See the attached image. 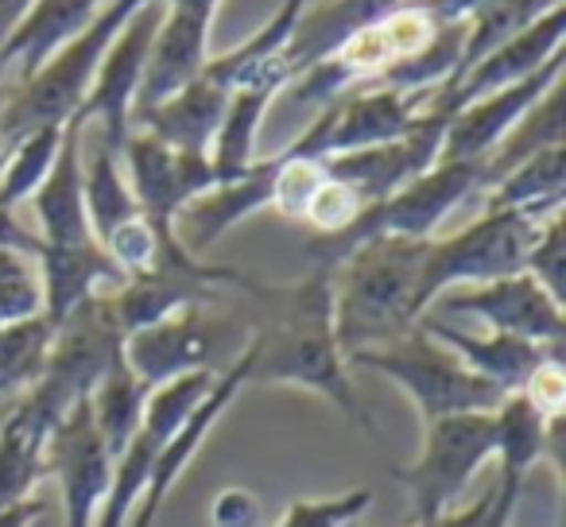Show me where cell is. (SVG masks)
I'll list each match as a JSON object with an SVG mask.
<instances>
[{
    "mask_svg": "<svg viewBox=\"0 0 566 527\" xmlns=\"http://www.w3.org/2000/svg\"><path fill=\"white\" fill-rule=\"evenodd\" d=\"M493 411L447 415L423 423V446L411 465H392L411 504V524H431L458 508L465 488L493 462Z\"/></svg>",
    "mask_w": 566,
    "mask_h": 527,
    "instance_id": "obj_4",
    "label": "cell"
},
{
    "mask_svg": "<svg viewBox=\"0 0 566 527\" xmlns=\"http://www.w3.org/2000/svg\"><path fill=\"white\" fill-rule=\"evenodd\" d=\"M237 268L226 264H206L202 256L187 249L179 236H167L159 244V256L148 272L140 276H128L117 292L109 295L113 310H117V323L125 334L151 326L159 318L175 315V310L187 307H213V303H226V292L233 287Z\"/></svg>",
    "mask_w": 566,
    "mask_h": 527,
    "instance_id": "obj_7",
    "label": "cell"
},
{
    "mask_svg": "<svg viewBox=\"0 0 566 527\" xmlns=\"http://www.w3.org/2000/svg\"><path fill=\"white\" fill-rule=\"evenodd\" d=\"M535 229H539V221L524 218V213L485 210L473 225L458 229V233L431 236L423 252V276H419L423 315L442 292L493 284V280L524 272Z\"/></svg>",
    "mask_w": 566,
    "mask_h": 527,
    "instance_id": "obj_5",
    "label": "cell"
},
{
    "mask_svg": "<svg viewBox=\"0 0 566 527\" xmlns=\"http://www.w3.org/2000/svg\"><path fill=\"white\" fill-rule=\"evenodd\" d=\"M229 295L241 299L237 315L244 323L249 388H303L361 426L373 442L385 439L357 396L338 346L331 268H311L295 284H268L237 272Z\"/></svg>",
    "mask_w": 566,
    "mask_h": 527,
    "instance_id": "obj_1",
    "label": "cell"
},
{
    "mask_svg": "<svg viewBox=\"0 0 566 527\" xmlns=\"http://www.w3.org/2000/svg\"><path fill=\"white\" fill-rule=\"evenodd\" d=\"M82 144H86V125L78 117L66 120L63 144H59L55 167L48 179L40 182L28 202L35 210V233L48 249H78V244H94V229L86 218V202H82Z\"/></svg>",
    "mask_w": 566,
    "mask_h": 527,
    "instance_id": "obj_18",
    "label": "cell"
},
{
    "mask_svg": "<svg viewBox=\"0 0 566 527\" xmlns=\"http://www.w3.org/2000/svg\"><path fill=\"white\" fill-rule=\"evenodd\" d=\"M563 35H566V0L543 12L539 20H532V24H527L524 32L512 35L509 43L489 51L481 63H473L470 71L458 74L454 82H447L431 102L450 113H458L462 105L478 102V97L496 94V89L532 78V74H539L551 59L563 55Z\"/></svg>",
    "mask_w": 566,
    "mask_h": 527,
    "instance_id": "obj_14",
    "label": "cell"
},
{
    "mask_svg": "<svg viewBox=\"0 0 566 527\" xmlns=\"http://www.w3.org/2000/svg\"><path fill=\"white\" fill-rule=\"evenodd\" d=\"M493 462L501 465L496 477L509 485H524L535 462H551L555 470L563 465V419H547L524 392H509L493 408Z\"/></svg>",
    "mask_w": 566,
    "mask_h": 527,
    "instance_id": "obj_21",
    "label": "cell"
},
{
    "mask_svg": "<svg viewBox=\"0 0 566 527\" xmlns=\"http://www.w3.org/2000/svg\"><path fill=\"white\" fill-rule=\"evenodd\" d=\"M229 94L221 82H213L210 74H198L195 82L179 89V94L164 97L159 105L133 113L136 133L156 136L159 144L175 151H187V156H210V144L218 136V125L226 117Z\"/></svg>",
    "mask_w": 566,
    "mask_h": 527,
    "instance_id": "obj_19",
    "label": "cell"
},
{
    "mask_svg": "<svg viewBox=\"0 0 566 527\" xmlns=\"http://www.w3.org/2000/svg\"><path fill=\"white\" fill-rule=\"evenodd\" d=\"M51 431L55 426L35 419L20 400L12 403L9 415L0 419V508L35 496L40 481L48 477L43 446H48Z\"/></svg>",
    "mask_w": 566,
    "mask_h": 527,
    "instance_id": "obj_24",
    "label": "cell"
},
{
    "mask_svg": "<svg viewBox=\"0 0 566 527\" xmlns=\"http://www.w3.org/2000/svg\"><path fill=\"white\" fill-rule=\"evenodd\" d=\"M524 272L543 287L547 295H555L563 303V276H566V218L563 210L547 213L539 221L532 236V249H527Z\"/></svg>",
    "mask_w": 566,
    "mask_h": 527,
    "instance_id": "obj_32",
    "label": "cell"
},
{
    "mask_svg": "<svg viewBox=\"0 0 566 527\" xmlns=\"http://www.w3.org/2000/svg\"><path fill=\"white\" fill-rule=\"evenodd\" d=\"M419 326L439 346H447L465 369H473L481 380L501 388L504 396L520 392L527 377L539 369V361H547L551 354H563V346H535V341L512 338V334H470L442 323V318H419Z\"/></svg>",
    "mask_w": 566,
    "mask_h": 527,
    "instance_id": "obj_20",
    "label": "cell"
},
{
    "mask_svg": "<svg viewBox=\"0 0 566 527\" xmlns=\"http://www.w3.org/2000/svg\"><path fill=\"white\" fill-rule=\"evenodd\" d=\"M292 86V74L283 59H272L260 71H252L244 82H237L229 94L226 117L218 125V136L210 144V167L218 182H233L256 164V136L264 125V113L283 89Z\"/></svg>",
    "mask_w": 566,
    "mask_h": 527,
    "instance_id": "obj_17",
    "label": "cell"
},
{
    "mask_svg": "<svg viewBox=\"0 0 566 527\" xmlns=\"http://www.w3.org/2000/svg\"><path fill=\"white\" fill-rule=\"evenodd\" d=\"M40 280H43V315L63 323L78 303L94 295H109L125 284V272L109 260L102 244H78V249H40Z\"/></svg>",
    "mask_w": 566,
    "mask_h": 527,
    "instance_id": "obj_22",
    "label": "cell"
},
{
    "mask_svg": "<svg viewBox=\"0 0 566 527\" xmlns=\"http://www.w3.org/2000/svg\"><path fill=\"white\" fill-rule=\"evenodd\" d=\"M563 66H566V55H558V59H551L539 74H532V78L462 105V109L450 117L439 159H450V164H478V159H485L489 151L504 140V133H509L555 82H563Z\"/></svg>",
    "mask_w": 566,
    "mask_h": 527,
    "instance_id": "obj_16",
    "label": "cell"
},
{
    "mask_svg": "<svg viewBox=\"0 0 566 527\" xmlns=\"http://www.w3.org/2000/svg\"><path fill=\"white\" fill-rule=\"evenodd\" d=\"M63 128L66 125L40 128V133H28L9 144V151H4V171H0V210H17L20 202H28V198L40 190V182L48 179V171L55 167Z\"/></svg>",
    "mask_w": 566,
    "mask_h": 527,
    "instance_id": "obj_29",
    "label": "cell"
},
{
    "mask_svg": "<svg viewBox=\"0 0 566 527\" xmlns=\"http://www.w3.org/2000/svg\"><path fill=\"white\" fill-rule=\"evenodd\" d=\"M55 323L48 315L0 326V400H24L48 372Z\"/></svg>",
    "mask_w": 566,
    "mask_h": 527,
    "instance_id": "obj_27",
    "label": "cell"
},
{
    "mask_svg": "<svg viewBox=\"0 0 566 527\" xmlns=\"http://www.w3.org/2000/svg\"><path fill=\"white\" fill-rule=\"evenodd\" d=\"M159 17H164V4L151 0L120 28V35L113 40V48L105 51L102 66L94 74V86H90L86 102L74 117L86 128H94L97 140H105L113 151H120V144L133 133V109L136 94H140L144 66H148V51L156 40Z\"/></svg>",
    "mask_w": 566,
    "mask_h": 527,
    "instance_id": "obj_8",
    "label": "cell"
},
{
    "mask_svg": "<svg viewBox=\"0 0 566 527\" xmlns=\"http://www.w3.org/2000/svg\"><path fill=\"white\" fill-rule=\"evenodd\" d=\"M535 408L547 419H563L566 408V369H563V354H551L547 361H539V369L527 377V384L520 388Z\"/></svg>",
    "mask_w": 566,
    "mask_h": 527,
    "instance_id": "obj_33",
    "label": "cell"
},
{
    "mask_svg": "<svg viewBox=\"0 0 566 527\" xmlns=\"http://www.w3.org/2000/svg\"><path fill=\"white\" fill-rule=\"evenodd\" d=\"M427 241L408 236H369L331 268L334 330L349 357L388 346L416 330L423 318L419 276H423Z\"/></svg>",
    "mask_w": 566,
    "mask_h": 527,
    "instance_id": "obj_2",
    "label": "cell"
},
{
    "mask_svg": "<svg viewBox=\"0 0 566 527\" xmlns=\"http://www.w3.org/2000/svg\"><path fill=\"white\" fill-rule=\"evenodd\" d=\"M210 524L213 527H260L264 524V504L252 488L229 485L213 493L210 500Z\"/></svg>",
    "mask_w": 566,
    "mask_h": 527,
    "instance_id": "obj_34",
    "label": "cell"
},
{
    "mask_svg": "<svg viewBox=\"0 0 566 527\" xmlns=\"http://www.w3.org/2000/svg\"><path fill=\"white\" fill-rule=\"evenodd\" d=\"M43 315V280L32 252L0 249V326Z\"/></svg>",
    "mask_w": 566,
    "mask_h": 527,
    "instance_id": "obj_30",
    "label": "cell"
},
{
    "mask_svg": "<svg viewBox=\"0 0 566 527\" xmlns=\"http://www.w3.org/2000/svg\"><path fill=\"white\" fill-rule=\"evenodd\" d=\"M349 369L380 372L388 384H396L408 396L419 423H434V419L447 415H470V411H493L504 400L501 388H493L473 369H465L423 326L388 341V346L349 357Z\"/></svg>",
    "mask_w": 566,
    "mask_h": 527,
    "instance_id": "obj_3",
    "label": "cell"
},
{
    "mask_svg": "<svg viewBox=\"0 0 566 527\" xmlns=\"http://www.w3.org/2000/svg\"><path fill=\"white\" fill-rule=\"evenodd\" d=\"M43 470L63 493V527H94L113 481V454L94 423L90 400L74 403L43 446Z\"/></svg>",
    "mask_w": 566,
    "mask_h": 527,
    "instance_id": "obj_10",
    "label": "cell"
},
{
    "mask_svg": "<svg viewBox=\"0 0 566 527\" xmlns=\"http://www.w3.org/2000/svg\"><path fill=\"white\" fill-rule=\"evenodd\" d=\"M229 330H244L241 315L213 307H187L159 318L151 326L125 334V365L148 388H159L167 380L190 377V372H221V354H226Z\"/></svg>",
    "mask_w": 566,
    "mask_h": 527,
    "instance_id": "obj_6",
    "label": "cell"
},
{
    "mask_svg": "<svg viewBox=\"0 0 566 527\" xmlns=\"http://www.w3.org/2000/svg\"><path fill=\"white\" fill-rule=\"evenodd\" d=\"M0 249H20V252H32L35 260H40V233H35L32 225H24V221L17 218V210H0Z\"/></svg>",
    "mask_w": 566,
    "mask_h": 527,
    "instance_id": "obj_35",
    "label": "cell"
},
{
    "mask_svg": "<svg viewBox=\"0 0 566 527\" xmlns=\"http://www.w3.org/2000/svg\"><path fill=\"white\" fill-rule=\"evenodd\" d=\"M159 4H164V17H159L156 40L148 51L136 109H148V105L179 94L210 63V28L221 0H159Z\"/></svg>",
    "mask_w": 566,
    "mask_h": 527,
    "instance_id": "obj_12",
    "label": "cell"
},
{
    "mask_svg": "<svg viewBox=\"0 0 566 527\" xmlns=\"http://www.w3.org/2000/svg\"><path fill=\"white\" fill-rule=\"evenodd\" d=\"M427 102L431 97L396 94V89L385 86L349 89L334 105L318 109L315 125H318V140H323V159L400 140V136H408L419 125Z\"/></svg>",
    "mask_w": 566,
    "mask_h": 527,
    "instance_id": "obj_15",
    "label": "cell"
},
{
    "mask_svg": "<svg viewBox=\"0 0 566 527\" xmlns=\"http://www.w3.org/2000/svg\"><path fill=\"white\" fill-rule=\"evenodd\" d=\"M244 388H249V357H244V349H241V354H237L233 361L213 377L210 392H206L202 403L190 411L187 423H182L179 431L164 442V450L156 454V465H151L148 488H144V496L136 500V508H133V516H128L125 527H156L167 496L175 493V485L182 481L187 465L195 462V454L202 450V442L210 439V431L218 426V419L233 408V400L244 392Z\"/></svg>",
    "mask_w": 566,
    "mask_h": 527,
    "instance_id": "obj_13",
    "label": "cell"
},
{
    "mask_svg": "<svg viewBox=\"0 0 566 527\" xmlns=\"http://www.w3.org/2000/svg\"><path fill=\"white\" fill-rule=\"evenodd\" d=\"M454 318L473 315L489 326V334H512V338L535 341V346H563V303L547 295L527 272L493 280L478 287H454L431 303L423 318Z\"/></svg>",
    "mask_w": 566,
    "mask_h": 527,
    "instance_id": "obj_9",
    "label": "cell"
},
{
    "mask_svg": "<svg viewBox=\"0 0 566 527\" xmlns=\"http://www.w3.org/2000/svg\"><path fill=\"white\" fill-rule=\"evenodd\" d=\"M82 202H86V218L97 241H105L113 229L140 213L133 190H128L125 167H120V151H113L105 140H97L94 151H86L82 144Z\"/></svg>",
    "mask_w": 566,
    "mask_h": 527,
    "instance_id": "obj_25",
    "label": "cell"
},
{
    "mask_svg": "<svg viewBox=\"0 0 566 527\" xmlns=\"http://www.w3.org/2000/svg\"><path fill=\"white\" fill-rule=\"evenodd\" d=\"M566 198V144L547 148L539 156L512 167L504 179L485 190V210H509L543 221L547 213L563 210Z\"/></svg>",
    "mask_w": 566,
    "mask_h": 527,
    "instance_id": "obj_23",
    "label": "cell"
},
{
    "mask_svg": "<svg viewBox=\"0 0 566 527\" xmlns=\"http://www.w3.org/2000/svg\"><path fill=\"white\" fill-rule=\"evenodd\" d=\"M148 392L151 388L125 365V354H120V361L97 380L94 392H90V411H94V423H97V431H102L113 457L128 446V439H133L136 426H140Z\"/></svg>",
    "mask_w": 566,
    "mask_h": 527,
    "instance_id": "obj_28",
    "label": "cell"
},
{
    "mask_svg": "<svg viewBox=\"0 0 566 527\" xmlns=\"http://www.w3.org/2000/svg\"><path fill=\"white\" fill-rule=\"evenodd\" d=\"M373 508L369 488H349L338 496H300L287 504L275 527H357V519Z\"/></svg>",
    "mask_w": 566,
    "mask_h": 527,
    "instance_id": "obj_31",
    "label": "cell"
},
{
    "mask_svg": "<svg viewBox=\"0 0 566 527\" xmlns=\"http://www.w3.org/2000/svg\"><path fill=\"white\" fill-rule=\"evenodd\" d=\"M4 151L9 148H4V140H0V171H4Z\"/></svg>",
    "mask_w": 566,
    "mask_h": 527,
    "instance_id": "obj_37",
    "label": "cell"
},
{
    "mask_svg": "<svg viewBox=\"0 0 566 527\" xmlns=\"http://www.w3.org/2000/svg\"><path fill=\"white\" fill-rule=\"evenodd\" d=\"M43 516H48V500L28 496V500L0 508V527H35V524H43Z\"/></svg>",
    "mask_w": 566,
    "mask_h": 527,
    "instance_id": "obj_36",
    "label": "cell"
},
{
    "mask_svg": "<svg viewBox=\"0 0 566 527\" xmlns=\"http://www.w3.org/2000/svg\"><path fill=\"white\" fill-rule=\"evenodd\" d=\"M120 167H125L128 190H133L140 213L156 229H175V218L187 210L195 198L218 187V175L210 156H187L148 133H128L120 144Z\"/></svg>",
    "mask_w": 566,
    "mask_h": 527,
    "instance_id": "obj_11",
    "label": "cell"
},
{
    "mask_svg": "<svg viewBox=\"0 0 566 527\" xmlns=\"http://www.w3.org/2000/svg\"><path fill=\"white\" fill-rule=\"evenodd\" d=\"M563 140H566L563 82H555V86H551L547 94H543L539 102L509 128V133H504V140L481 159V167H485V190L493 187L496 179H504L512 167H520L524 159L539 156V151H547V148H558Z\"/></svg>",
    "mask_w": 566,
    "mask_h": 527,
    "instance_id": "obj_26",
    "label": "cell"
}]
</instances>
